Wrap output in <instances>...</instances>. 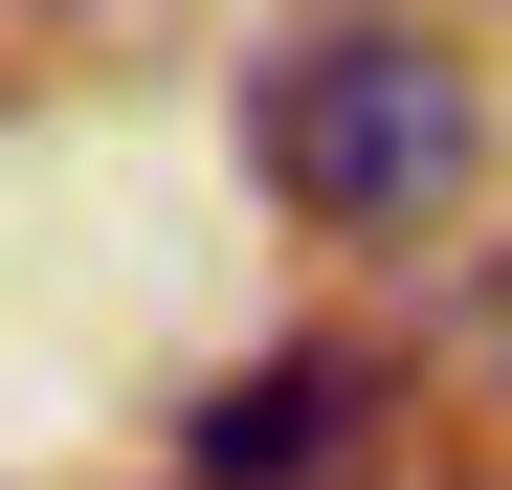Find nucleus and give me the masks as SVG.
<instances>
[{
	"label": "nucleus",
	"mask_w": 512,
	"mask_h": 490,
	"mask_svg": "<svg viewBox=\"0 0 512 490\" xmlns=\"http://www.w3.org/2000/svg\"><path fill=\"white\" fill-rule=\"evenodd\" d=\"M468 67L423 45V23H334V45H290L268 90H245V156L290 179V223H357V245H401V223H446L468 201Z\"/></svg>",
	"instance_id": "f257e3e1"
},
{
	"label": "nucleus",
	"mask_w": 512,
	"mask_h": 490,
	"mask_svg": "<svg viewBox=\"0 0 512 490\" xmlns=\"http://www.w3.org/2000/svg\"><path fill=\"white\" fill-rule=\"evenodd\" d=\"M334 446H357V357H245L201 401V490H334Z\"/></svg>",
	"instance_id": "f03ea898"
}]
</instances>
